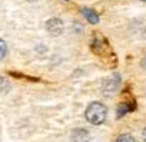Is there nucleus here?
Here are the masks:
<instances>
[{
  "instance_id": "obj_2",
  "label": "nucleus",
  "mask_w": 146,
  "mask_h": 142,
  "mask_svg": "<svg viewBox=\"0 0 146 142\" xmlns=\"http://www.w3.org/2000/svg\"><path fill=\"white\" fill-rule=\"evenodd\" d=\"M46 30L52 35V36H57L63 32V22L57 17H53L50 20H47L46 23Z\"/></svg>"
},
{
  "instance_id": "obj_7",
  "label": "nucleus",
  "mask_w": 146,
  "mask_h": 142,
  "mask_svg": "<svg viewBox=\"0 0 146 142\" xmlns=\"http://www.w3.org/2000/svg\"><path fill=\"white\" fill-rule=\"evenodd\" d=\"M7 53V45L3 39H0V60H3Z\"/></svg>"
},
{
  "instance_id": "obj_10",
  "label": "nucleus",
  "mask_w": 146,
  "mask_h": 142,
  "mask_svg": "<svg viewBox=\"0 0 146 142\" xmlns=\"http://www.w3.org/2000/svg\"><path fill=\"white\" fill-rule=\"evenodd\" d=\"M27 2H36V0H27Z\"/></svg>"
},
{
  "instance_id": "obj_8",
  "label": "nucleus",
  "mask_w": 146,
  "mask_h": 142,
  "mask_svg": "<svg viewBox=\"0 0 146 142\" xmlns=\"http://www.w3.org/2000/svg\"><path fill=\"white\" fill-rule=\"evenodd\" d=\"M127 111H129V106H127V105H125V103L119 105V109H117V116H119V118H120V116H123Z\"/></svg>"
},
{
  "instance_id": "obj_4",
  "label": "nucleus",
  "mask_w": 146,
  "mask_h": 142,
  "mask_svg": "<svg viewBox=\"0 0 146 142\" xmlns=\"http://www.w3.org/2000/svg\"><path fill=\"white\" fill-rule=\"evenodd\" d=\"M73 142H90V135L86 129H75L72 133Z\"/></svg>"
},
{
  "instance_id": "obj_1",
  "label": "nucleus",
  "mask_w": 146,
  "mask_h": 142,
  "mask_svg": "<svg viewBox=\"0 0 146 142\" xmlns=\"http://www.w3.org/2000/svg\"><path fill=\"white\" fill-rule=\"evenodd\" d=\"M85 116H86L88 122H90L92 125H102L106 121L108 108L103 103H100V102H92L86 108Z\"/></svg>"
},
{
  "instance_id": "obj_5",
  "label": "nucleus",
  "mask_w": 146,
  "mask_h": 142,
  "mask_svg": "<svg viewBox=\"0 0 146 142\" xmlns=\"http://www.w3.org/2000/svg\"><path fill=\"white\" fill-rule=\"evenodd\" d=\"M82 15H83L85 19H86L89 23H92V25H96V23L99 22V16H98V13H96L95 10L89 9V7H83V9H82Z\"/></svg>"
},
{
  "instance_id": "obj_3",
  "label": "nucleus",
  "mask_w": 146,
  "mask_h": 142,
  "mask_svg": "<svg viewBox=\"0 0 146 142\" xmlns=\"http://www.w3.org/2000/svg\"><path fill=\"white\" fill-rule=\"evenodd\" d=\"M119 83H120L119 75H112L110 78H106V79L103 81V91L112 93V92H115V91L119 88Z\"/></svg>"
},
{
  "instance_id": "obj_6",
  "label": "nucleus",
  "mask_w": 146,
  "mask_h": 142,
  "mask_svg": "<svg viewBox=\"0 0 146 142\" xmlns=\"http://www.w3.org/2000/svg\"><path fill=\"white\" fill-rule=\"evenodd\" d=\"M116 142H136V141H135V138H133L132 135H129V133H122V135L117 136Z\"/></svg>"
},
{
  "instance_id": "obj_11",
  "label": "nucleus",
  "mask_w": 146,
  "mask_h": 142,
  "mask_svg": "<svg viewBox=\"0 0 146 142\" xmlns=\"http://www.w3.org/2000/svg\"><path fill=\"white\" fill-rule=\"evenodd\" d=\"M142 2H146V0H142Z\"/></svg>"
},
{
  "instance_id": "obj_9",
  "label": "nucleus",
  "mask_w": 146,
  "mask_h": 142,
  "mask_svg": "<svg viewBox=\"0 0 146 142\" xmlns=\"http://www.w3.org/2000/svg\"><path fill=\"white\" fill-rule=\"evenodd\" d=\"M142 138H143V141L146 142V128L143 129V132H142Z\"/></svg>"
}]
</instances>
